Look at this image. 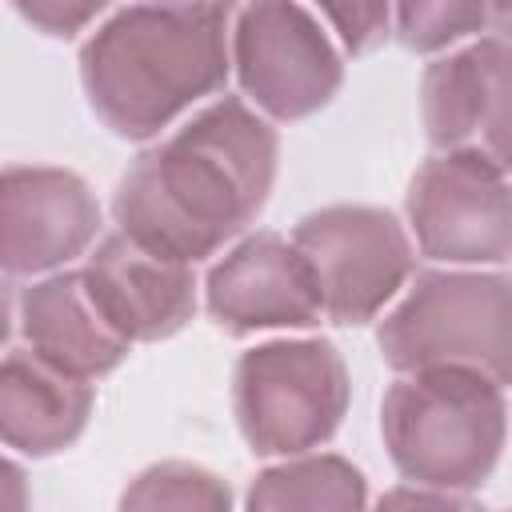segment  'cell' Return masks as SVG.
Returning a JSON list of instances; mask_svg holds the SVG:
<instances>
[{
    "mask_svg": "<svg viewBox=\"0 0 512 512\" xmlns=\"http://www.w3.org/2000/svg\"><path fill=\"white\" fill-rule=\"evenodd\" d=\"M96 232V192L72 168L12 164L0 172V272H52L84 256Z\"/></svg>",
    "mask_w": 512,
    "mask_h": 512,
    "instance_id": "cell-10",
    "label": "cell"
},
{
    "mask_svg": "<svg viewBox=\"0 0 512 512\" xmlns=\"http://www.w3.org/2000/svg\"><path fill=\"white\" fill-rule=\"evenodd\" d=\"M8 328H12V316H8V292L0 284V344L8 340Z\"/></svg>",
    "mask_w": 512,
    "mask_h": 512,
    "instance_id": "cell-22",
    "label": "cell"
},
{
    "mask_svg": "<svg viewBox=\"0 0 512 512\" xmlns=\"http://www.w3.org/2000/svg\"><path fill=\"white\" fill-rule=\"evenodd\" d=\"M20 328L40 360L52 368L92 380L108 376L124 364L128 340L108 328V320L96 312V304L84 292L80 272H56L20 296Z\"/></svg>",
    "mask_w": 512,
    "mask_h": 512,
    "instance_id": "cell-14",
    "label": "cell"
},
{
    "mask_svg": "<svg viewBox=\"0 0 512 512\" xmlns=\"http://www.w3.org/2000/svg\"><path fill=\"white\" fill-rule=\"evenodd\" d=\"M504 8L488 4H400L392 8L396 40L408 52H436L468 32H480L488 20H500Z\"/></svg>",
    "mask_w": 512,
    "mask_h": 512,
    "instance_id": "cell-17",
    "label": "cell"
},
{
    "mask_svg": "<svg viewBox=\"0 0 512 512\" xmlns=\"http://www.w3.org/2000/svg\"><path fill=\"white\" fill-rule=\"evenodd\" d=\"M280 136L240 96H220L120 176L112 212L128 240L196 264L240 236L276 184Z\"/></svg>",
    "mask_w": 512,
    "mask_h": 512,
    "instance_id": "cell-1",
    "label": "cell"
},
{
    "mask_svg": "<svg viewBox=\"0 0 512 512\" xmlns=\"http://www.w3.org/2000/svg\"><path fill=\"white\" fill-rule=\"evenodd\" d=\"M380 432L400 476L424 488L464 492L480 488L500 464L508 400L480 372H408L384 392Z\"/></svg>",
    "mask_w": 512,
    "mask_h": 512,
    "instance_id": "cell-3",
    "label": "cell"
},
{
    "mask_svg": "<svg viewBox=\"0 0 512 512\" xmlns=\"http://www.w3.org/2000/svg\"><path fill=\"white\" fill-rule=\"evenodd\" d=\"M232 16V60L244 96L272 120H304L332 104L344 84V64L304 4L268 0L236 8Z\"/></svg>",
    "mask_w": 512,
    "mask_h": 512,
    "instance_id": "cell-8",
    "label": "cell"
},
{
    "mask_svg": "<svg viewBox=\"0 0 512 512\" xmlns=\"http://www.w3.org/2000/svg\"><path fill=\"white\" fill-rule=\"evenodd\" d=\"M288 244L316 284L320 316L348 328L368 324L412 272L404 224L372 204H328L308 212Z\"/></svg>",
    "mask_w": 512,
    "mask_h": 512,
    "instance_id": "cell-6",
    "label": "cell"
},
{
    "mask_svg": "<svg viewBox=\"0 0 512 512\" xmlns=\"http://www.w3.org/2000/svg\"><path fill=\"white\" fill-rule=\"evenodd\" d=\"M348 400V364L332 340H268L248 348L232 372V412L256 456L320 448Z\"/></svg>",
    "mask_w": 512,
    "mask_h": 512,
    "instance_id": "cell-5",
    "label": "cell"
},
{
    "mask_svg": "<svg viewBox=\"0 0 512 512\" xmlns=\"http://www.w3.org/2000/svg\"><path fill=\"white\" fill-rule=\"evenodd\" d=\"M228 4H128L80 48L92 112L124 140H148L228 80Z\"/></svg>",
    "mask_w": 512,
    "mask_h": 512,
    "instance_id": "cell-2",
    "label": "cell"
},
{
    "mask_svg": "<svg viewBox=\"0 0 512 512\" xmlns=\"http://www.w3.org/2000/svg\"><path fill=\"white\" fill-rule=\"evenodd\" d=\"M324 16L336 24L340 40H344L352 52H368V48H376V44L388 36L384 28H388V20H392V8H388V4H352V8L328 4Z\"/></svg>",
    "mask_w": 512,
    "mask_h": 512,
    "instance_id": "cell-18",
    "label": "cell"
},
{
    "mask_svg": "<svg viewBox=\"0 0 512 512\" xmlns=\"http://www.w3.org/2000/svg\"><path fill=\"white\" fill-rule=\"evenodd\" d=\"M100 12H104V4H76V8L72 4H20V16L40 24L48 36H72Z\"/></svg>",
    "mask_w": 512,
    "mask_h": 512,
    "instance_id": "cell-20",
    "label": "cell"
},
{
    "mask_svg": "<svg viewBox=\"0 0 512 512\" xmlns=\"http://www.w3.org/2000/svg\"><path fill=\"white\" fill-rule=\"evenodd\" d=\"M376 344L396 372L464 368L504 388L512 372V284L504 272H420L380 320Z\"/></svg>",
    "mask_w": 512,
    "mask_h": 512,
    "instance_id": "cell-4",
    "label": "cell"
},
{
    "mask_svg": "<svg viewBox=\"0 0 512 512\" xmlns=\"http://www.w3.org/2000/svg\"><path fill=\"white\" fill-rule=\"evenodd\" d=\"M0 512H32L28 476H24V468L12 464L8 456H0Z\"/></svg>",
    "mask_w": 512,
    "mask_h": 512,
    "instance_id": "cell-21",
    "label": "cell"
},
{
    "mask_svg": "<svg viewBox=\"0 0 512 512\" xmlns=\"http://www.w3.org/2000/svg\"><path fill=\"white\" fill-rule=\"evenodd\" d=\"M408 224L428 260L504 264L512 252L508 168L480 152H436L408 184Z\"/></svg>",
    "mask_w": 512,
    "mask_h": 512,
    "instance_id": "cell-7",
    "label": "cell"
},
{
    "mask_svg": "<svg viewBox=\"0 0 512 512\" xmlns=\"http://www.w3.org/2000/svg\"><path fill=\"white\" fill-rule=\"evenodd\" d=\"M424 136L440 152H480L508 168L512 48L504 32L440 56L420 80Z\"/></svg>",
    "mask_w": 512,
    "mask_h": 512,
    "instance_id": "cell-9",
    "label": "cell"
},
{
    "mask_svg": "<svg viewBox=\"0 0 512 512\" xmlns=\"http://www.w3.org/2000/svg\"><path fill=\"white\" fill-rule=\"evenodd\" d=\"M376 512H484L476 500L440 488H392L380 496Z\"/></svg>",
    "mask_w": 512,
    "mask_h": 512,
    "instance_id": "cell-19",
    "label": "cell"
},
{
    "mask_svg": "<svg viewBox=\"0 0 512 512\" xmlns=\"http://www.w3.org/2000/svg\"><path fill=\"white\" fill-rule=\"evenodd\" d=\"M80 280L108 328L128 344L168 340L196 312L192 264L148 252L124 232H112L96 244L80 268Z\"/></svg>",
    "mask_w": 512,
    "mask_h": 512,
    "instance_id": "cell-11",
    "label": "cell"
},
{
    "mask_svg": "<svg viewBox=\"0 0 512 512\" xmlns=\"http://www.w3.org/2000/svg\"><path fill=\"white\" fill-rule=\"evenodd\" d=\"M92 384L76 380L36 352L0 360V440L24 456H56L80 440L92 416Z\"/></svg>",
    "mask_w": 512,
    "mask_h": 512,
    "instance_id": "cell-13",
    "label": "cell"
},
{
    "mask_svg": "<svg viewBox=\"0 0 512 512\" xmlns=\"http://www.w3.org/2000/svg\"><path fill=\"white\" fill-rule=\"evenodd\" d=\"M116 512H232V488L200 464L164 460L128 480Z\"/></svg>",
    "mask_w": 512,
    "mask_h": 512,
    "instance_id": "cell-16",
    "label": "cell"
},
{
    "mask_svg": "<svg viewBox=\"0 0 512 512\" xmlns=\"http://www.w3.org/2000/svg\"><path fill=\"white\" fill-rule=\"evenodd\" d=\"M364 472L332 452L296 456L264 468L248 488L244 512H364Z\"/></svg>",
    "mask_w": 512,
    "mask_h": 512,
    "instance_id": "cell-15",
    "label": "cell"
},
{
    "mask_svg": "<svg viewBox=\"0 0 512 512\" xmlns=\"http://www.w3.org/2000/svg\"><path fill=\"white\" fill-rule=\"evenodd\" d=\"M204 300L208 316L228 336H248L260 328H308L320 320L316 284L300 252L276 232H256L216 260Z\"/></svg>",
    "mask_w": 512,
    "mask_h": 512,
    "instance_id": "cell-12",
    "label": "cell"
}]
</instances>
